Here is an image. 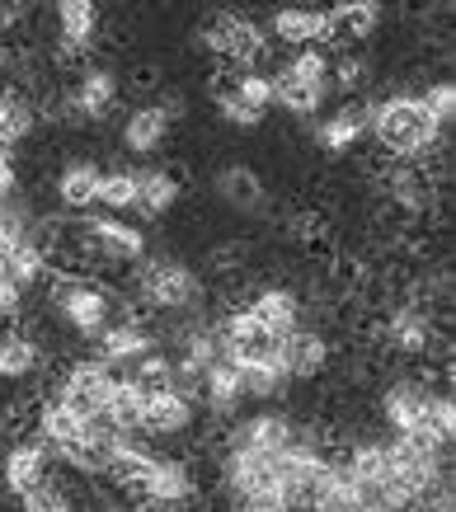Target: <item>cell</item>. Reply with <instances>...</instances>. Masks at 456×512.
<instances>
[{
  "mask_svg": "<svg viewBox=\"0 0 456 512\" xmlns=\"http://www.w3.org/2000/svg\"><path fill=\"white\" fill-rule=\"evenodd\" d=\"M212 109H217L221 123H231V127H259V123H264V113L250 109V104H245L231 85H217V94H212Z\"/></svg>",
  "mask_w": 456,
  "mask_h": 512,
  "instance_id": "obj_33",
  "label": "cell"
},
{
  "mask_svg": "<svg viewBox=\"0 0 456 512\" xmlns=\"http://www.w3.org/2000/svg\"><path fill=\"white\" fill-rule=\"evenodd\" d=\"M62 99H66V123H109L118 113V104H123V80H118L113 66L85 62L76 85Z\"/></svg>",
  "mask_w": 456,
  "mask_h": 512,
  "instance_id": "obj_5",
  "label": "cell"
},
{
  "mask_svg": "<svg viewBox=\"0 0 456 512\" xmlns=\"http://www.w3.org/2000/svg\"><path fill=\"white\" fill-rule=\"evenodd\" d=\"M19 193V170H15V151L0 141V198Z\"/></svg>",
  "mask_w": 456,
  "mask_h": 512,
  "instance_id": "obj_36",
  "label": "cell"
},
{
  "mask_svg": "<svg viewBox=\"0 0 456 512\" xmlns=\"http://www.w3.org/2000/svg\"><path fill=\"white\" fill-rule=\"evenodd\" d=\"M325 15H330V43H339V52L367 43L381 29V5H372V0H344Z\"/></svg>",
  "mask_w": 456,
  "mask_h": 512,
  "instance_id": "obj_22",
  "label": "cell"
},
{
  "mask_svg": "<svg viewBox=\"0 0 456 512\" xmlns=\"http://www.w3.org/2000/svg\"><path fill=\"white\" fill-rule=\"evenodd\" d=\"M48 311L52 320L62 329H71L76 339H90L95 343L104 329L127 315V306L118 292H109L104 282H95L90 273H52L48 278Z\"/></svg>",
  "mask_w": 456,
  "mask_h": 512,
  "instance_id": "obj_2",
  "label": "cell"
},
{
  "mask_svg": "<svg viewBox=\"0 0 456 512\" xmlns=\"http://www.w3.org/2000/svg\"><path fill=\"white\" fill-rule=\"evenodd\" d=\"M297 437V423L287 414H254V419L236 423L226 433V447H250V451H264V456H278V451L292 447Z\"/></svg>",
  "mask_w": 456,
  "mask_h": 512,
  "instance_id": "obj_19",
  "label": "cell"
},
{
  "mask_svg": "<svg viewBox=\"0 0 456 512\" xmlns=\"http://www.w3.org/2000/svg\"><path fill=\"white\" fill-rule=\"evenodd\" d=\"M231 90H236L250 109H259V113L273 109V76H268V71H240Z\"/></svg>",
  "mask_w": 456,
  "mask_h": 512,
  "instance_id": "obj_34",
  "label": "cell"
},
{
  "mask_svg": "<svg viewBox=\"0 0 456 512\" xmlns=\"http://www.w3.org/2000/svg\"><path fill=\"white\" fill-rule=\"evenodd\" d=\"M33 372H43V343L24 329L0 334V381H29Z\"/></svg>",
  "mask_w": 456,
  "mask_h": 512,
  "instance_id": "obj_28",
  "label": "cell"
},
{
  "mask_svg": "<svg viewBox=\"0 0 456 512\" xmlns=\"http://www.w3.org/2000/svg\"><path fill=\"white\" fill-rule=\"evenodd\" d=\"M184 198V184H179V174L174 170H137V207H142V217H165L174 212V202Z\"/></svg>",
  "mask_w": 456,
  "mask_h": 512,
  "instance_id": "obj_29",
  "label": "cell"
},
{
  "mask_svg": "<svg viewBox=\"0 0 456 512\" xmlns=\"http://www.w3.org/2000/svg\"><path fill=\"white\" fill-rule=\"evenodd\" d=\"M240 311L250 315L254 325L264 329L268 339H278V343L301 329V301H297V292H287V287H259Z\"/></svg>",
  "mask_w": 456,
  "mask_h": 512,
  "instance_id": "obj_13",
  "label": "cell"
},
{
  "mask_svg": "<svg viewBox=\"0 0 456 512\" xmlns=\"http://www.w3.org/2000/svg\"><path fill=\"white\" fill-rule=\"evenodd\" d=\"M372 141L386 160H409L419 165L442 146V127L428 118L419 94H391L372 109Z\"/></svg>",
  "mask_w": 456,
  "mask_h": 512,
  "instance_id": "obj_3",
  "label": "cell"
},
{
  "mask_svg": "<svg viewBox=\"0 0 456 512\" xmlns=\"http://www.w3.org/2000/svg\"><path fill=\"white\" fill-rule=\"evenodd\" d=\"M123 301H132L137 315H198L207 301V282L198 268L179 264V259H142L132 264Z\"/></svg>",
  "mask_w": 456,
  "mask_h": 512,
  "instance_id": "obj_1",
  "label": "cell"
},
{
  "mask_svg": "<svg viewBox=\"0 0 456 512\" xmlns=\"http://www.w3.org/2000/svg\"><path fill=\"white\" fill-rule=\"evenodd\" d=\"M80 240L90 249V264H113V268H132L146 259V231L132 221L118 217H90L80 221Z\"/></svg>",
  "mask_w": 456,
  "mask_h": 512,
  "instance_id": "obj_6",
  "label": "cell"
},
{
  "mask_svg": "<svg viewBox=\"0 0 456 512\" xmlns=\"http://www.w3.org/2000/svg\"><path fill=\"white\" fill-rule=\"evenodd\" d=\"M212 188H217V198L226 202V207H236V212H245V217H264L268 188L250 165H221L217 179H212Z\"/></svg>",
  "mask_w": 456,
  "mask_h": 512,
  "instance_id": "obj_20",
  "label": "cell"
},
{
  "mask_svg": "<svg viewBox=\"0 0 456 512\" xmlns=\"http://www.w3.org/2000/svg\"><path fill=\"white\" fill-rule=\"evenodd\" d=\"M142 414H146V390L137 386L132 376H113V395H109L104 419H109L118 433H137V428H142Z\"/></svg>",
  "mask_w": 456,
  "mask_h": 512,
  "instance_id": "obj_30",
  "label": "cell"
},
{
  "mask_svg": "<svg viewBox=\"0 0 456 512\" xmlns=\"http://www.w3.org/2000/svg\"><path fill=\"white\" fill-rule=\"evenodd\" d=\"M99 43V10L90 0H62L57 5V66H76Z\"/></svg>",
  "mask_w": 456,
  "mask_h": 512,
  "instance_id": "obj_9",
  "label": "cell"
},
{
  "mask_svg": "<svg viewBox=\"0 0 456 512\" xmlns=\"http://www.w3.org/2000/svg\"><path fill=\"white\" fill-rule=\"evenodd\" d=\"M419 104L428 109V118H433V123L447 127V123H452V113H456V85H452V80H433V85L419 94Z\"/></svg>",
  "mask_w": 456,
  "mask_h": 512,
  "instance_id": "obj_35",
  "label": "cell"
},
{
  "mask_svg": "<svg viewBox=\"0 0 456 512\" xmlns=\"http://www.w3.org/2000/svg\"><path fill=\"white\" fill-rule=\"evenodd\" d=\"M48 470H52V451L43 442H15L5 451V461H0V484H5L10 498H24L29 489L48 484Z\"/></svg>",
  "mask_w": 456,
  "mask_h": 512,
  "instance_id": "obj_17",
  "label": "cell"
},
{
  "mask_svg": "<svg viewBox=\"0 0 456 512\" xmlns=\"http://www.w3.org/2000/svg\"><path fill=\"white\" fill-rule=\"evenodd\" d=\"M33 127H38V104H33V94L24 85H5L0 90V141L15 151L24 141L33 137Z\"/></svg>",
  "mask_w": 456,
  "mask_h": 512,
  "instance_id": "obj_25",
  "label": "cell"
},
{
  "mask_svg": "<svg viewBox=\"0 0 456 512\" xmlns=\"http://www.w3.org/2000/svg\"><path fill=\"white\" fill-rule=\"evenodd\" d=\"M109 395H113V372L99 357H76L62 372V381H57V400L71 404L80 419H104Z\"/></svg>",
  "mask_w": 456,
  "mask_h": 512,
  "instance_id": "obj_7",
  "label": "cell"
},
{
  "mask_svg": "<svg viewBox=\"0 0 456 512\" xmlns=\"http://www.w3.org/2000/svg\"><path fill=\"white\" fill-rule=\"evenodd\" d=\"M442 386H433V376H395L391 386L381 390V419L395 428V437H409L428 414V400L438 395Z\"/></svg>",
  "mask_w": 456,
  "mask_h": 512,
  "instance_id": "obj_8",
  "label": "cell"
},
{
  "mask_svg": "<svg viewBox=\"0 0 456 512\" xmlns=\"http://www.w3.org/2000/svg\"><path fill=\"white\" fill-rule=\"evenodd\" d=\"M33 419H38V433H43L38 442H43L52 456H57V451H66V447H76L80 437H90V419H80L76 409H71V404H62L57 395H48V400L38 404V414H33Z\"/></svg>",
  "mask_w": 456,
  "mask_h": 512,
  "instance_id": "obj_21",
  "label": "cell"
},
{
  "mask_svg": "<svg viewBox=\"0 0 456 512\" xmlns=\"http://www.w3.org/2000/svg\"><path fill=\"white\" fill-rule=\"evenodd\" d=\"M132 512H179V508H160V503H137Z\"/></svg>",
  "mask_w": 456,
  "mask_h": 512,
  "instance_id": "obj_37",
  "label": "cell"
},
{
  "mask_svg": "<svg viewBox=\"0 0 456 512\" xmlns=\"http://www.w3.org/2000/svg\"><path fill=\"white\" fill-rule=\"evenodd\" d=\"M95 202H99V207H109V212H127V207H137V170H127V165L104 170V174H99Z\"/></svg>",
  "mask_w": 456,
  "mask_h": 512,
  "instance_id": "obj_31",
  "label": "cell"
},
{
  "mask_svg": "<svg viewBox=\"0 0 456 512\" xmlns=\"http://www.w3.org/2000/svg\"><path fill=\"white\" fill-rule=\"evenodd\" d=\"M203 400H207V414L212 419H231L240 404H245V381H240V367H231L226 357H217L203 376Z\"/></svg>",
  "mask_w": 456,
  "mask_h": 512,
  "instance_id": "obj_23",
  "label": "cell"
},
{
  "mask_svg": "<svg viewBox=\"0 0 456 512\" xmlns=\"http://www.w3.org/2000/svg\"><path fill=\"white\" fill-rule=\"evenodd\" d=\"M62 512H90V508H85V503H66Z\"/></svg>",
  "mask_w": 456,
  "mask_h": 512,
  "instance_id": "obj_38",
  "label": "cell"
},
{
  "mask_svg": "<svg viewBox=\"0 0 456 512\" xmlns=\"http://www.w3.org/2000/svg\"><path fill=\"white\" fill-rule=\"evenodd\" d=\"M268 33L283 47H292V52L320 47V43H330V15L315 10V5H287V10H278V15L268 19Z\"/></svg>",
  "mask_w": 456,
  "mask_h": 512,
  "instance_id": "obj_18",
  "label": "cell"
},
{
  "mask_svg": "<svg viewBox=\"0 0 456 512\" xmlns=\"http://www.w3.org/2000/svg\"><path fill=\"white\" fill-rule=\"evenodd\" d=\"M151 466H156V456H151V447H142V442H132V437H118L109 451V466H104V475L99 480L109 484V489H118V494H127L132 503L142 498V484L146 475H151Z\"/></svg>",
  "mask_w": 456,
  "mask_h": 512,
  "instance_id": "obj_16",
  "label": "cell"
},
{
  "mask_svg": "<svg viewBox=\"0 0 456 512\" xmlns=\"http://www.w3.org/2000/svg\"><path fill=\"white\" fill-rule=\"evenodd\" d=\"M170 118L156 109V104H137V109L123 118V146L132 156H156L165 137H170Z\"/></svg>",
  "mask_w": 456,
  "mask_h": 512,
  "instance_id": "obj_26",
  "label": "cell"
},
{
  "mask_svg": "<svg viewBox=\"0 0 456 512\" xmlns=\"http://www.w3.org/2000/svg\"><path fill=\"white\" fill-rule=\"evenodd\" d=\"M198 489H203V480H198V466H193V461L156 456V466H151V475H146L142 498H137V503H160V508H179V503L198 498Z\"/></svg>",
  "mask_w": 456,
  "mask_h": 512,
  "instance_id": "obj_10",
  "label": "cell"
},
{
  "mask_svg": "<svg viewBox=\"0 0 456 512\" xmlns=\"http://www.w3.org/2000/svg\"><path fill=\"white\" fill-rule=\"evenodd\" d=\"M193 390L189 386H170V390H156L146 395V414H142V428L137 433L146 437H179L193 428Z\"/></svg>",
  "mask_w": 456,
  "mask_h": 512,
  "instance_id": "obj_14",
  "label": "cell"
},
{
  "mask_svg": "<svg viewBox=\"0 0 456 512\" xmlns=\"http://www.w3.org/2000/svg\"><path fill=\"white\" fill-rule=\"evenodd\" d=\"M95 343H99V362H113V367H132L146 353H156V334H151V325L137 311L118 315Z\"/></svg>",
  "mask_w": 456,
  "mask_h": 512,
  "instance_id": "obj_11",
  "label": "cell"
},
{
  "mask_svg": "<svg viewBox=\"0 0 456 512\" xmlns=\"http://www.w3.org/2000/svg\"><path fill=\"white\" fill-rule=\"evenodd\" d=\"M330 99V85H315V80H301V76H287L283 66L273 71V104L292 118H311L320 113V104Z\"/></svg>",
  "mask_w": 456,
  "mask_h": 512,
  "instance_id": "obj_27",
  "label": "cell"
},
{
  "mask_svg": "<svg viewBox=\"0 0 456 512\" xmlns=\"http://www.w3.org/2000/svg\"><path fill=\"white\" fill-rule=\"evenodd\" d=\"M278 357L287 367V381H320L334 362V343L320 329H297L278 343Z\"/></svg>",
  "mask_w": 456,
  "mask_h": 512,
  "instance_id": "obj_12",
  "label": "cell"
},
{
  "mask_svg": "<svg viewBox=\"0 0 456 512\" xmlns=\"http://www.w3.org/2000/svg\"><path fill=\"white\" fill-rule=\"evenodd\" d=\"M203 47L212 52L217 66L259 71V62H268L264 33H259V24H250L245 15H212L203 24Z\"/></svg>",
  "mask_w": 456,
  "mask_h": 512,
  "instance_id": "obj_4",
  "label": "cell"
},
{
  "mask_svg": "<svg viewBox=\"0 0 456 512\" xmlns=\"http://www.w3.org/2000/svg\"><path fill=\"white\" fill-rule=\"evenodd\" d=\"M99 165L95 160H66L62 170H57V207L62 212H85V207H95V193H99Z\"/></svg>",
  "mask_w": 456,
  "mask_h": 512,
  "instance_id": "obj_24",
  "label": "cell"
},
{
  "mask_svg": "<svg viewBox=\"0 0 456 512\" xmlns=\"http://www.w3.org/2000/svg\"><path fill=\"white\" fill-rule=\"evenodd\" d=\"M372 109H377V99H367V104H344L339 113H330L325 123L315 127L320 151H330V156H348V151H358L362 141L372 137Z\"/></svg>",
  "mask_w": 456,
  "mask_h": 512,
  "instance_id": "obj_15",
  "label": "cell"
},
{
  "mask_svg": "<svg viewBox=\"0 0 456 512\" xmlns=\"http://www.w3.org/2000/svg\"><path fill=\"white\" fill-rule=\"evenodd\" d=\"M240 381H245V400H273V395H283V386H287L283 357L273 353L268 362L250 367V372H240Z\"/></svg>",
  "mask_w": 456,
  "mask_h": 512,
  "instance_id": "obj_32",
  "label": "cell"
}]
</instances>
